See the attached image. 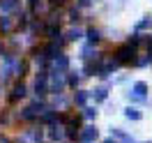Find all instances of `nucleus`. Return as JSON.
Returning <instances> with one entry per match:
<instances>
[{
  "label": "nucleus",
  "mask_w": 152,
  "mask_h": 143,
  "mask_svg": "<svg viewBox=\"0 0 152 143\" xmlns=\"http://www.w3.org/2000/svg\"><path fill=\"white\" fill-rule=\"evenodd\" d=\"M124 115H127L129 120H138V118H141V113H138V109H127V111H124Z\"/></svg>",
  "instance_id": "obj_1"
},
{
  "label": "nucleus",
  "mask_w": 152,
  "mask_h": 143,
  "mask_svg": "<svg viewBox=\"0 0 152 143\" xmlns=\"http://www.w3.org/2000/svg\"><path fill=\"white\" fill-rule=\"evenodd\" d=\"M92 139H97V129H92V127H90V129H88L86 134H83V141H92Z\"/></svg>",
  "instance_id": "obj_2"
},
{
  "label": "nucleus",
  "mask_w": 152,
  "mask_h": 143,
  "mask_svg": "<svg viewBox=\"0 0 152 143\" xmlns=\"http://www.w3.org/2000/svg\"><path fill=\"white\" fill-rule=\"evenodd\" d=\"M129 53H132L129 48H122V51H120V60H129Z\"/></svg>",
  "instance_id": "obj_3"
},
{
  "label": "nucleus",
  "mask_w": 152,
  "mask_h": 143,
  "mask_svg": "<svg viewBox=\"0 0 152 143\" xmlns=\"http://www.w3.org/2000/svg\"><path fill=\"white\" fill-rule=\"evenodd\" d=\"M143 92H145V83H136V95L141 97Z\"/></svg>",
  "instance_id": "obj_4"
},
{
  "label": "nucleus",
  "mask_w": 152,
  "mask_h": 143,
  "mask_svg": "<svg viewBox=\"0 0 152 143\" xmlns=\"http://www.w3.org/2000/svg\"><path fill=\"white\" fill-rule=\"evenodd\" d=\"M106 143H113V141H106Z\"/></svg>",
  "instance_id": "obj_5"
}]
</instances>
